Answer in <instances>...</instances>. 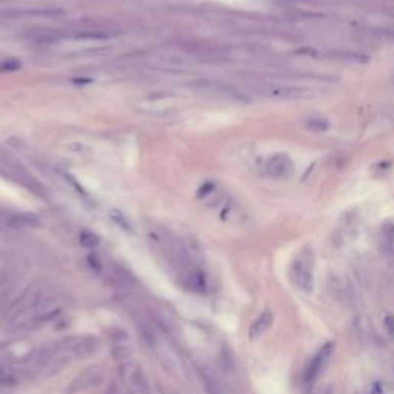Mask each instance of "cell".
<instances>
[{"label": "cell", "instance_id": "7402d4cb", "mask_svg": "<svg viewBox=\"0 0 394 394\" xmlns=\"http://www.w3.org/2000/svg\"><path fill=\"white\" fill-rule=\"evenodd\" d=\"M296 54H302V56H310V57H317L319 56V51L311 48V47H305V48H300L296 51Z\"/></svg>", "mask_w": 394, "mask_h": 394}, {"label": "cell", "instance_id": "e0dca14e", "mask_svg": "<svg viewBox=\"0 0 394 394\" xmlns=\"http://www.w3.org/2000/svg\"><path fill=\"white\" fill-rule=\"evenodd\" d=\"M110 217L119 225V227H122L123 230H126V231H131V224L128 222V219L120 213V211H117V210H111L110 211Z\"/></svg>", "mask_w": 394, "mask_h": 394}, {"label": "cell", "instance_id": "8fae6325", "mask_svg": "<svg viewBox=\"0 0 394 394\" xmlns=\"http://www.w3.org/2000/svg\"><path fill=\"white\" fill-rule=\"evenodd\" d=\"M268 96L271 97H279V99H307L311 97V91L307 88H299V86H270L268 90Z\"/></svg>", "mask_w": 394, "mask_h": 394}, {"label": "cell", "instance_id": "9c48e42d", "mask_svg": "<svg viewBox=\"0 0 394 394\" xmlns=\"http://www.w3.org/2000/svg\"><path fill=\"white\" fill-rule=\"evenodd\" d=\"M328 290L331 293V296L342 302V303H349V300L353 299V291H351V285L346 280V277L339 276V274H333L330 276L328 280Z\"/></svg>", "mask_w": 394, "mask_h": 394}, {"label": "cell", "instance_id": "cb8c5ba5", "mask_svg": "<svg viewBox=\"0 0 394 394\" xmlns=\"http://www.w3.org/2000/svg\"><path fill=\"white\" fill-rule=\"evenodd\" d=\"M371 394H383V388H382V385L376 382V383L373 385V388H371Z\"/></svg>", "mask_w": 394, "mask_h": 394}, {"label": "cell", "instance_id": "4fadbf2b", "mask_svg": "<svg viewBox=\"0 0 394 394\" xmlns=\"http://www.w3.org/2000/svg\"><path fill=\"white\" fill-rule=\"evenodd\" d=\"M201 377H202V383H204L208 394H231L230 389L213 374H210L207 371H202Z\"/></svg>", "mask_w": 394, "mask_h": 394}, {"label": "cell", "instance_id": "ffe728a7", "mask_svg": "<svg viewBox=\"0 0 394 394\" xmlns=\"http://www.w3.org/2000/svg\"><path fill=\"white\" fill-rule=\"evenodd\" d=\"M163 99H165V97H156V99L151 97V106H154V105L159 106L160 100H163ZM169 113H171V108H169V106H163L162 110H156L152 114H157V116H165V114H166V116H168Z\"/></svg>", "mask_w": 394, "mask_h": 394}, {"label": "cell", "instance_id": "44dd1931", "mask_svg": "<svg viewBox=\"0 0 394 394\" xmlns=\"http://www.w3.org/2000/svg\"><path fill=\"white\" fill-rule=\"evenodd\" d=\"M19 68H20V62L13 60V59H10V60H7V62H4L2 65H0V70L2 71H16Z\"/></svg>", "mask_w": 394, "mask_h": 394}, {"label": "cell", "instance_id": "277c9868", "mask_svg": "<svg viewBox=\"0 0 394 394\" xmlns=\"http://www.w3.org/2000/svg\"><path fill=\"white\" fill-rule=\"evenodd\" d=\"M103 369L97 365L88 366L83 371H80L68 385L67 392L68 394H79V392H85L88 389H93L96 386H99L103 382Z\"/></svg>", "mask_w": 394, "mask_h": 394}, {"label": "cell", "instance_id": "ba28073f", "mask_svg": "<svg viewBox=\"0 0 394 394\" xmlns=\"http://www.w3.org/2000/svg\"><path fill=\"white\" fill-rule=\"evenodd\" d=\"M265 169L274 179H287L293 172V162L290 160V157L287 154L277 152L267 159Z\"/></svg>", "mask_w": 394, "mask_h": 394}, {"label": "cell", "instance_id": "603a6c76", "mask_svg": "<svg viewBox=\"0 0 394 394\" xmlns=\"http://www.w3.org/2000/svg\"><path fill=\"white\" fill-rule=\"evenodd\" d=\"M385 326H386V330L391 334H394V317L392 316H386L385 317Z\"/></svg>", "mask_w": 394, "mask_h": 394}, {"label": "cell", "instance_id": "7a4b0ae2", "mask_svg": "<svg viewBox=\"0 0 394 394\" xmlns=\"http://www.w3.org/2000/svg\"><path fill=\"white\" fill-rule=\"evenodd\" d=\"M119 374L126 386V389L133 394H151V388L143 371V366L136 360H125L119 366Z\"/></svg>", "mask_w": 394, "mask_h": 394}, {"label": "cell", "instance_id": "30bf717a", "mask_svg": "<svg viewBox=\"0 0 394 394\" xmlns=\"http://www.w3.org/2000/svg\"><path fill=\"white\" fill-rule=\"evenodd\" d=\"M273 319H274V316H273V311H271V310L262 311V313L253 320V323H251V326H250V331H248L250 340H251V342L259 340V339L270 330V326L273 325Z\"/></svg>", "mask_w": 394, "mask_h": 394}, {"label": "cell", "instance_id": "5bb4252c", "mask_svg": "<svg viewBox=\"0 0 394 394\" xmlns=\"http://www.w3.org/2000/svg\"><path fill=\"white\" fill-rule=\"evenodd\" d=\"M382 240H383V248L385 251L394 254V222L386 221L382 228H380Z\"/></svg>", "mask_w": 394, "mask_h": 394}, {"label": "cell", "instance_id": "8992f818", "mask_svg": "<svg viewBox=\"0 0 394 394\" xmlns=\"http://www.w3.org/2000/svg\"><path fill=\"white\" fill-rule=\"evenodd\" d=\"M63 342H65L71 357H74V359L91 357L100 348V342L96 336H77V337H70Z\"/></svg>", "mask_w": 394, "mask_h": 394}, {"label": "cell", "instance_id": "2e32d148", "mask_svg": "<svg viewBox=\"0 0 394 394\" xmlns=\"http://www.w3.org/2000/svg\"><path fill=\"white\" fill-rule=\"evenodd\" d=\"M79 242L83 248H96L100 244V237L91 230H82L79 234Z\"/></svg>", "mask_w": 394, "mask_h": 394}, {"label": "cell", "instance_id": "9a60e30c", "mask_svg": "<svg viewBox=\"0 0 394 394\" xmlns=\"http://www.w3.org/2000/svg\"><path fill=\"white\" fill-rule=\"evenodd\" d=\"M303 126L305 129H310L313 133H326L330 129V122L323 117L313 116L303 120Z\"/></svg>", "mask_w": 394, "mask_h": 394}, {"label": "cell", "instance_id": "5b68a950", "mask_svg": "<svg viewBox=\"0 0 394 394\" xmlns=\"http://www.w3.org/2000/svg\"><path fill=\"white\" fill-rule=\"evenodd\" d=\"M293 279H294V283L305 293H310L313 290L314 273H313V259L310 254L303 253L293 262Z\"/></svg>", "mask_w": 394, "mask_h": 394}, {"label": "cell", "instance_id": "6da1fadb", "mask_svg": "<svg viewBox=\"0 0 394 394\" xmlns=\"http://www.w3.org/2000/svg\"><path fill=\"white\" fill-rule=\"evenodd\" d=\"M53 294L45 283H34L25 288L8 307L5 311V328L11 331L30 330L31 319L37 308Z\"/></svg>", "mask_w": 394, "mask_h": 394}, {"label": "cell", "instance_id": "7c38bea8", "mask_svg": "<svg viewBox=\"0 0 394 394\" xmlns=\"http://www.w3.org/2000/svg\"><path fill=\"white\" fill-rule=\"evenodd\" d=\"M154 63L168 70H183L191 67L192 60L183 54H162L154 60Z\"/></svg>", "mask_w": 394, "mask_h": 394}, {"label": "cell", "instance_id": "3957f363", "mask_svg": "<svg viewBox=\"0 0 394 394\" xmlns=\"http://www.w3.org/2000/svg\"><path fill=\"white\" fill-rule=\"evenodd\" d=\"M179 283L195 294H204L208 290V279L202 268L192 264V260H188L179 268Z\"/></svg>", "mask_w": 394, "mask_h": 394}, {"label": "cell", "instance_id": "d4e9b609", "mask_svg": "<svg viewBox=\"0 0 394 394\" xmlns=\"http://www.w3.org/2000/svg\"><path fill=\"white\" fill-rule=\"evenodd\" d=\"M172 394H176V392H172Z\"/></svg>", "mask_w": 394, "mask_h": 394}, {"label": "cell", "instance_id": "d6986e66", "mask_svg": "<svg viewBox=\"0 0 394 394\" xmlns=\"http://www.w3.org/2000/svg\"><path fill=\"white\" fill-rule=\"evenodd\" d=\"M214 191H216V185L213 182H207L205 185H202L199 188V191H197V197H199V199H205V197L214 194Z\"/></svg>", "mask_w": 394, "mask_h": 394}, {"label": "cell", "instance_id": "52a82bcc", "mask_svg": "<svg viewBox=\"0 0 394 394\" xmlns=\"http://www.w3.org/2000/svg\"><path fill=\"white\" fill-rule=\"evenodd\" d=\"M333 351H334V345L333 343H326L313 356V359L310 360V363L305 368V374H303L305 383H313L319 377V374L322 373V369L328 363L330 357L333 356Z\"/></svg>", "mask_w": 394, "mask_h": 394}, {"label": "cell", "instance_id": "ac0fdd59", "mask_svg": "<svg viewBox=\"0 0 394 394\" xmlns=\"http://www.w3.org/2000/svg\"><path fill=\"white\" fill-rule=\"evenodd\" d=\"M39 221L36 217H30V216H14L13 219V225L16 227H31V225H37Z\"/></svg>", "mask_w": 394, "mask_h": 394}]
</instances>
